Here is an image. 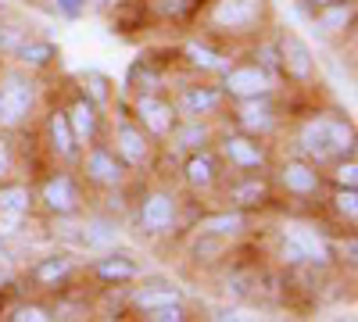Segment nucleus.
Listing matches in <instances>:
<instances>
[{
    "mask_svg": "<svg viewBox=\"0 0 358 322\" xmlns=\"http://www.w3.org/2000/svg\"><path fill=\"white\" fill-rule=\"evenodd\" d=\"M355 143H358L355 122L341 111H315L294 133L297 154L322 165V168L330 161H337V158H344V154H355Z\"/></svg>",
    "mask_w": 358,
    "mask_h": 322,
    "instance_id": "f257e3e1",
    "label": "nucleus"
},
{
    "mask_svg": "<svg viewBox=\"0 0 358 322\" xmlns=\"http://www.w3.org/2000/svg\"><path fill=\"white\" fill-rule=\"evenodd\" d=\"M204 25L222 40H255L273 25V0H212Z\"/></svg>",
    "mask_w": 358,
    "mask_h": 322,
    "instance_id": "f03ea898",
    "label": "nucleus"
},
{
    "mask_svg": "<svg viewBox=\"0 0 358 322\" xmlns=\"http://www.w3.org/2000/svg\"><path fill=\"white\" fill-rule=\"evenodd\" d=\"M273 47H276V61H280V82H290L297 90L315 86V79H319L315 50L297 29H276Z\"/></svg>",
    "mask_w": 358,
    "mask_h": 322,
    "instance_id": "7ed1b4c3",
    "label": "nucleus"
},
{
    "mask_svg": "<svg viewBox=\"0 0 358 322\" xmlns=\"http://www.w3.org/2000/svg\"><path fill=\"white\" fill-rule=\"evenodd\" d=\"M36 111V79L25 68H0V129L15 133Z\"/></svg>",
    "mask_w": 358,
    "mask_h": 322,
    "instance_id": "20e7f679",
    "label": "nucleus"
},
{
    "mask_svg": "<svg viewBox=\"0 0 358 322\" xmlns=\"http://www.w3.org/2000/svg\"><path fill=\"white\" fill-rule=\"evenodd\" d=\"M215 154L219 161L229 168V172H268L273 168V151L262 136H251V133H241V129H226V133H215Z\"/></svg>",
    "mask_w": 358,
    "mask_h": 322,
    "instance_id": "39448f33",
    "label": "nucleus"
},
{
    "mask_svg": "<svg viewBox=\"0 0 358 322\" xmlns=\"http://www.w3.org/2000/svg\"><path fill=\"white\" fill-rule=\"evenodd\" d=\"M133 219H136V229L140 237L147 240H162L179 226V197L169 190V186H151L143 190L136 208H133Z\"/></svg>",
    "mask_w": 358,
    "mask_h": 322,
    "instance_id": "423d86ee",
    "label": "nucleus"
},
{
    "mask_svg": "<svg viewBox=\"0 0 358 322\" xmlns=\"http://www.w3.org/2000/svg\"><path fill=\"white\" fill-rule=\"evenodd\" d=\"M273 186L290 200H319L326 193V168L301 158V154H294V158L276 165Z\"/></svg>",
    "mask_w": 358,
    "mask_h": 322,
    "instance_id": "0eeeda50",
    "label": "nucleus"
},
{
    "mask_svg": "<svg viewBox=\"0 0 358 322\" xmlns=\"http://www.w3.org/2000/svg\"><path fill=\"white\" fill-rule=\"evenodd\" d=\"M36 193V204L50 215V219H76L83 215V183H79V175H72L69 168H54L47 180L40 183Z\"/></svg>",
    "mask_w": 358,
    "mask_h": 322,
    "instance_id": "6e6552de",
    "label": "nucleus"
},
{
    "mask_svg": "<svg viewBox=\"0 0 358 322\" xmlns=\"http://www.w3.org/2000/svg\"><path fill=\"white\" fill-rule=\"evenodd\" d=\"M215 193L226 197V208H241L255 215L273 204V180H268V172H229L222 175Z\"/></svg>",
    "mask_w": 358,
    "mask_h": 322,
    "instance_id": "1a4fd4ad",
    "label": "nucleus"
},
{
    "mask_svg": "<svg viewBox=\"0 0 358 322\" xmlns=\"http://www.w3.org/2000/svg\"><path fill=\"white\" fill-rule=\"evenodd\" d=\"M79 172H83V180L90 183V186H97V190H122L126 183H129V168H126V161L118 158L108 143H90V147H83V154H79Z\"/></svg>",
    "mask_w": 358,
    "mask_h": 322,
    "instance_id": "9d476101",
    "label": "nucleus"
},
{
    "mask_svg": "<svg viewBox=\"0 0 358 322\" xmlns=\"http://www.w3.org/2000/svg\"><path fill=\"white\" fill-rule=\"evenodd\" d=\"M219 90L229 101H251V97H265L276 94V79L268 75L258 61H229L219 72Z\"/></svg>",
    "mask_w": 358,
    "mask_h": 322,
    "instance_id": "9b49d317",
    "label": "nucleus"
},
{
    "mask_svg": "<svg viewBox=\"0 0 358 322\" xmlns=\"http://www.w3.org/2000/svg\"><path fill=\"white\" fill-rule=\"evenodd\" d=\"M133 122L151 136V140H169V133L176 129L179 115H176V104L169 94H136L133 97Z\"/></svg>",
    "mask_w": 358,
    "mask_h": 322,
    "instance_id": "f8f14e48",
    "label": "nucleus"
},
{
    "mask_svg": "<svg viewBox=\"0 0 358 322\" xmlns=\"http://www.w3.org/2000/svg\"><path fill=\"white\" fill-rule=\"evenodd\" d=\"M229 122H233V129H241V133L268 140L276 133V126H280V111H276L273 94L251 97V101H229Z\"/></svg>",
    "mask_w": 358,
    "mask_h": 322,
    "instance_id": "ddd939ff",
    "label": "nucleus"
},
{
    "mask_svg": "<svg viewBox=\"0 0 358 322\" xmlns=\"http://www.w3.org/2000/svg\"><path fill=\"white\" fill-rule=\"evenodd\" d=\"M108 147L126 161V168L129 172H136V168H147L155 161V151H158V140H151L147 136L133 119H122L115 126V133H111V143Z\"/></svg>",
    "mask_w": 358,
    "mask_h": 322,
    "instance_id": "4468645a",
    "label": "nucleus"
},
{
    "mask_svg": "<svg viewBox=\"0 0 358 322\" xmlns=\"http://www.w3.org/2000/svg\"><path fill=\"white\" fill-rule=\"evenodd\" d=\"M172 104H176V115L179 119H212V115H219L226 108V97L219 90V82H187L179 86V90L172 94Z\"/></svg>",
    "mask_w": 358,
    "mask_h": 322,
    "instance_id": "2eb2a0df",
    "label": "nucleus"
},
{
    "mask_svg": "<svg viewBox=\"0 0 358 322\" xmlns=\"http://www.w3.org/2000/svg\"><path fill=\"white\" fill-rule=\"evenodd\" d=\"M179 172H183V183H187L190 193H215L219 183H222V175H226L215 147H201V151L183 154Z\"/></svg>",
    "mask_w": 358,
    "mask_h": 322,
    "instance_id": "dca6fc26",
    "label": "nucleus"
},
{
    "mask_svg": "<svg viewBox=\"0 0 358 322\" xmlns=\"http://www.w3.org/2000/svg\"><path fill=\"white\" fill-rule=\"evenodd\" d=\"M33 208H36V193H33V186L29 183H22V180H4L0 183V229L4 233H15L22 229V222L33 215Z\"/></svg>",
    "mask_w": 358,
    "mask_h": 322,
    "instance_id": "f3484780",
    "label": "nucleus"
},
{
    "mask_svg": "<svg viewBox=\"0 0 358 322\" xmlns=\"http://www.w3.org/2000/svg\"><path fill=\"white\" fill-rule=\"evenodd\" d=\"M65 119H69V126H72V133H76L79 151L101 140V129H104V111H101L94 101H86L79 90H76V97L65 104Z\"/></svg>",
    "mask_w": 358,
    "mask_h": 322,
    "instance_id": "a211bd4d",
    "label": "nucleus"
},
{
    "mask_svg": "<svg viewBox=\"0 0 358 322\" xmlns=\"http://www.w3.org/2000/svg\"><path fill=\"white\" fill-rule=\"evenodd\" d=\"M76 254L69 251H54V254H43L36 258L33 265H29V283L40 286V290H57V286H65L72 276H76Z\"/></svg>",
    "mask_w": 358,
    "mask_h": 322,
    "instance_id": "6ab92c4d",
    "label": "nucleus"
},
{
    "mask_svg": "<svg viewBox=\"0 0 358 322\" xmlns=\"http://www.w3.org/2000/svg\"><path fill=\"white\" fill-rule=\"evenodd\" d=\"M90 276H94L97 283H104V286H129V283L140 279V265L126 251H108L90 265Z\"/></svg>",
    "mask_w": 358,
    "mask_h": 322,
    "instance_id": "aec40b11",
    "label": "nucleus"
},
{
    "mask_svg": "<svg viewBox=\"0 0 358 322\" xmlns=\"http://www.w3.org/2000/svg\"><path fill=\"white\" fill-rule=\"evenodd\" d=\"M283 237L297 247V254H301V261L308 269H330L334 258H330V240L322 237V233L308 229V226H287Z\"/></svg>",
    "mask_w": 358,
    "mask_h": 322,
    "instance_id": "412c9836",
    "label": "nucleus"
},
{
    "mask_svg": "<svg viewBox=\"0 0 358 322\" xmlns=\"http://www.w3.org/2000/svg\"><path fill=\"white\" fill-rule=\"evenodd\" d=\"M47 147L62 165H76L79 154H83L79 143H76V133L65 119V108H57V104L47 111Z\"/></svg>",
    "mask_w": 358,
    "mask_h": 322,
    "instance_id": "4be33fe9",
    "label": "nucleus"
},
{
    "mask_svg": "<svg viewBox=\"0 0 358 322\" xmlns=\"http://www.w3.org/2000/svg\"><path fill=\"white\" fill-rule=\"evenodd\" d=\"M179 57L187 61L190 72H197L201 79L208 75H219L226 65H229V54L215 43H208V40H187L183 47H179Z\"/></svg>",
    "mask_w": 358,
    "mask_h": 322,
    "instance_id": "5701e85b",
    "label": "nucleus"
},
{
    "mask_svg": "<svg viewBox=\"0 0 358 322\" xmlns=\"http://www.w3.org/2000/svg\"><path fill=\"white\" fill-rule=\"evenodd\" d=\"M251 226V212H241V208H219V212H208L194 222V233H212V237H222V240H236L244 237Z\"/></svg>",
    "mask_w": 358,
    "mask_h": 322,
    "instance_id": "b1692460",
    "label": "nucleus"
},
{
    "mask_svg": "<svg viewBox=\"0 0 358 322\" xmlns=\"http://www.w3.org/2000/svg\"><path fill=\"white\" fill-rule=\"evenodd\" d=\"M11 57H15V65L25 68V72H43V68L57 65V57H62V47L50 43V40H36V36H29V40H25V36H22V40L15 43Z\"/></svg>",
    "mask_w": 358,
    "mask_h": 322,
    "instance_id": "393cba45",
    "label": "nucleus"
},
{
    "mask_svg": "<svg viewBox=\"0 0 358 322\" xmlns=\"http://www.w3.org/2000/svg\"><path fill=\"white\" fill-rule=\"evenodd\" d=\"M169 140H172L176 151L190 154V151H201V147H212L215 143V126L208 119H179L176 129L169 133Z\"/></svg>",
    "mask_w": 358,
    "mask_h": 322,
    "instance_id": "a878e982",
    "label": "nucleus"
},
{
    "mask_svg": "<svg viewBox=\"0 0 358 322\" xmlns=\"http://www.w3.org/2000/svg\"><path fill=\"white\" fill-rule=\"evenodd\" d=\"M176 301H187V294L172 283H143V286H133L129 294V308L140 315L147 308H162V305H176Z\"/></svg>",
    "mask_w": 358,
    "mask_h": 322,
    "instance_id": "bb28decb",
    "label": "nucleus"
},
{
    "mask_svg": "<svg viewBox=\"0 0 358 322\" xmlns=\"http://www.w3.org/2000/svg\"><path fill=\"white\" fill-rule=\"evenodd\" d=\"M312 22L322 36H337L355 29V0H337V4H326L319 11H312Z\"/></svg>",
    "mask_w": 358,
    "mask_h": 322,
    "instance_id": "cd10ccee",
    "label": "nucleus"
},
{
    "mask_svg": "<svg viewBox=\"0 0 358 322\" xmlns=\"http://www.w3.org/2000/svg\"><path fill=\"white\" fill-rule=\"evenodd\" d=\"M162 82H165V75H162V68H155L151 57H136L133 68H129V79H126V86H129L133 97H136V94H158Z\"/></svg>",
    "mask_w": 358,
    "mask_h": 322,
    "instance_id": "c85d7f7f",
    "label": "nucleus"
},
{
    "mask_svg": "<svg viewBox=\"0 0 358 322\" xmlns=\"http://www.w3.org/2000/svg\"><path fill=\"white\" fill-rule=\"evenodd\" d=\"M79 94H83L86 101H94L101 111H108L111 101H115L111 79H108L104 72H97V68H83V72H79Z\"/></svg>",
    "mask_w": 358,
    "mask_h": 322,
    "instance_id": "c756f323",
    "label": "nucleus"
},
{
    "mask_svg": "<svg viewBox=\"0 0 358 322\" xmlns=\"http://www.w3.org/2000/svg\"><path fill=\"white\" fill-rule=\"evenodd\" d=\"M330 208L341 226L355 229L358 226V190L355 186H330Z\"/></svg>",
    "mask_w": 358,
    "mask_h": 322,
    "instance_id": "7c9ffc66",
    "label": "nucleus"
},
{
    "mask_svg": "<svg viewBox=\"0 0 358 322\" xmlns=\"http://www.w3.org/2000/svg\"><path fill=\"white\" fill-rule=\"evenodd\" d=\"M0 315L8 322H50V319H57V312L43 301H15V305H4Z\"/></svg>",
    "mask_w": 358,
    "mask_h": 322,
    "instance_id": "2f4dec72",
    "label": "nucleus"
},
{
    "mask_svg": "<svg viewBox=\"0 0 358 322\" xmlns=\"http://www.w3.org/2000/svg\"><path fill=\"white\" fill-rule=\"evenodd\" d=\"M229 251V240L212 237V233H194V244H190V258L194 261H215Z\"/></svg>",
    "mask_w": 358,
    "mask_h": 322,
    "instance_id": "473e14b6",
    "label": "nucleus"
},
{
    "mask_svg": "<svg viewBox=\"0 0 358 322\" xmlns=\"http://www.w3.org/2000/svg\"><path fill=\"white\" fill-rule=\"evenodd\" d=\"M143 322H183L187 319V301H176V305H162V308H147L140 312Z\"/></svg>",
    "mask_w": 358,
    "mask_h": 322,
    "instance_id": "72a5a7b5",
    "label": "nucleus"
},
{
    "mask_svg": "<svg viewBox=\"0 0 358 322\" xmlns=\"http://www.w3.org/2000/svg\"><path fill=\"white\" fill-rule=\"evenodd\" d=\"M151 11L158 18H183L194 11V0H151Z\"/></svg>",
    "mask_w": 358,
    "mask_h": 322,
    "instance_id": "f704fd0d",
    "label": "nucleus"
},
{
    "mask_svg": "<svg viewBox=\"0 0 358 322\" xmlns=\"http://www.w3.org/2000/svg\"><path fill=\"white\" fill-rule=\"evenodd\" d=\"M15 168H18V158H15V143L8 140V133L0 129V183L4 180H11L15 175Z\"/></svg>",
    "mask_w": 358,
    "mask_h": 322,
    "instance_id": "c9c22d12",
    "label": "nucleus"
},
{
    "mask_svg": "<svg viewBox=\"0 0 358 322\" xmlns=\"http://www.w3.org/2000/svg\"><path fill=\"white\" fill-rule=\"evenodd\" d=\"M86 8H90L86 0H57V11H62V15H69V18H79Z\"/></svg>",
    "mask_w": 358,
    "mask_h": 322,
    "instance_id": "e433bc0d",
    "label": "nucleus"
},
{
    "mask_svg": "<svg viewBox=\"0 0 358 322\" xmlns=\"http://www.w3.org/2000/svg\"><path fill=\"white\" fill-rule=\"evenodd\" d=\"M297 4L312 15V11H319V8H326V4H337V0H297Z\"/></svg>",
    "mask_w": 358,
    "mask_h": 322,
    "instance_id": "4c0bfd02",
    "label": "nucleus"
},
{
    "mask_svg": "<svg viewBox=\"0 0 358 322\" xmlns=\"http://www.w3.org/2000/svg\"><path fill=\"white\" fill-rule=\"evenodd\" d=\"M8 240H11V233L0 229V261H11V247H8Z\"/></svg>",
    "mask_w": 358,
    "mask_h": 322,
    "instance_id": "58836bf2",
    "label": "nucleus"
},
{
    "mask_svg": "<svg viewBox=\"0 0 358 322\" xmlns=\"http://www.w3.org/2000/svg\"><path fill=\"white\" fill-rule=\"evenodd\" d=\"M11 283H15V272L8 269V261H0V290L11 286Z\"/></svg>",
    "mask_w": 358,
    "mask_h": 322,
    "instance_id": "ea45409f",
    "label": "nucleus"
},
{
    "mask_svg": "<svg viewBox=\"0 0 358 322\" xmlns=\"http://www.w3.org/2000/svg\"><path fill=\"white\" fill-rule=\"evenodd\" d=\"M0 294H4V290H0ZM0 312H4V298H0Z\"/></svg>",
    "mask_w": 358,
    "mask_h": 322,
    "instance_id": "a19ab883",
    "label": "nucleus"
}]
</instances>
